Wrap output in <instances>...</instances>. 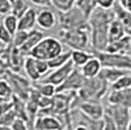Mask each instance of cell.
Instances as JSON below:
<instances>
[{"label":"cell","mask_w":131,"mask_h":130,"mask_svg":"<svg viewBox=\"0 0 131 130\" xmlns=\"http://www.w3.org/2000/svg\"><path fill=\"white\" fill-rule=\"evenodd\" d=\"M115 19L114 10L96 8L88 19L91 29V44L93 52H103L109 44V28Z\"/></svg>","instance_id":"1"},{"label":"cell","mask_w":131,"mask_h":130,"mask_svg":"<svg viewBox=\"0 0 131 130\" xmlns=\"http://www.w3.org/2000/svg\"><path fill=\"white\" fill-rule=\"evenodd\" d=\"M63 43L68 45L71 50H84L89 51L92 49L91 44V29L89 24L73 29H62L59 33ZM91 52V51H89ZM93 54V53H92Z\"/></svg>","instance_id":"2"},{"label":"cell","mask_w":131,"mask_h":130,"mask_svg":"<svg viewBox=\"0 0 131 130\" xmlns=\"http://www.w3.org/2000/svg\"><path fill=\"white\" fill-rule=\"evenodd\" d=\"M109 84L105 82L100 77L85 78V81L82 88L77 92V100L78 101H100L108 94Z\"/></svg>","instance_id":"3"},{"label":"cell","mask_w":131,"mask_h":130,"mask_svg":"<svg viewBox=\"0 0 131 130\" xmlns=\"http://www.w3.org/2000/svg\"><path fill=\"white\" fill-rule=\"evenodd\" d=\"M62 52H64V47L62 41L58 38L52 36L44 37L40 43L33 48L28 56L32 57L34 59L42 60V61H49L54 57L58 56Z\"/></svg>","instance_id":"4"},{"label":"cell","mask_w":131,"mask_h":130,"mask_svg":"<svg viewBox=\"0 0 131 130\" xmlns=\"http://www.w3.org/2000/svg\"><path fill=\"white\" fill-rule=\"evenodd\" d=\"M101 62L103 68H112L121 71H131V56L128 54L109 53V52H93Z\"/></svg>","instance_id":"5"},{"label":"cell","mask_w":131,"mask_h":130,"mask_svg":"<svg viewBox=\"0 0 131 130\" xmlns=\"http://www.w3.org/2000/svg\"><path fill=\"white\" fill-rule=\"evenodd\" d=\"M5 76V78L11 84L14 95L27 102V99L29 98L30 92L32 90V87L30 86L29 79L27 77L20 75L19 72H15L10 70L8 71Z\"/></svg>","instance_id":"6"},{"label":"cell","mask_w":131,"mask_h":130,"mask_svg":"<svg viewBox=\"0 0 131 130\" xmlns=\"http://www.w3.org/2000/svg\"><path fill=\"white\" fill-rule=\"evenodd\" d=\"M59 23L62 27V29L69 30L86 25L88 23V19L77 6H74L69 11L60 13Z\"/></svg>","instance_id":"7"},{"label":"cell","mask_w":131,"mask_h":130,"mask_svg":"<svg viewBox=\"0 0 131 130\" xmlns=\"http://www.w3.org/2000/svg\"><path fill=\"white\" fill-rule=\"evenodd\" d=\"M130 110L123 105H109L106 113L114 119L117 130H126L130 121Z\"/></svg>","instance_id":"8"},{"label":"cell","mask_w":131,"mask_h":130,"mask_svg":"<svg viewBox=\"0 0 131 130\" xmlns=\"http://www.w3.org/2000/svg\"><path fill=\"white\" fill-rule=\"evenodd\" d=\"M77 101L78 111L85 116H87L88 118H91L93 120H102L104 118L106 109H104L100 101H78L77 98Z\"/></svg>","instance_id":"9"},{"label":"cell","mask_w":131,"mask_h":130,"mask_svg":"<svg viewBox=\"0 0 131 130\" xmlns=\"http://www.w3.org/2000/svg\"><path fill=\"white\" fill-rule=\"evenodd\" d=\"M74 69H75V66L73 65V63L71 60L65 66L58 68L56 70H52L43 78H41L40 81L50 83V84L55 85L56 87H59L65 82V80L70 76V74L74 71Z\"/></svg>","instance_id":"10"},{"label":"cell","mask_w":131,"mask_h":130,"mask_svg":"<svg viewBox=\"0 0 131 130\" xmlns=\"http://www.w3.org/2000/svg\"><path fill=\"white\" fill-rule=\"evenodd\" d=\"M65 122L62 119L50 114L38 115L33 124L34 130H65Z\"/></svg>","instance_id":"11"},{"label":"cell","mask_w":131,"mask_h":130,"mask_svg":"<svg viewBox=\"0 0 131 130\" xmlns=\"http://www.w3.org/2000/svg\"><path fill=\"white\" fill-rule=\"evenodd\" d=\"M85 81V77L82 75L79 68H75L65 82L57 87V93L61 92H78L82 88Z\"/></svg>","instance_id":"12"},{"label":"cell","mask_w":131,"mask_h":130,"mask_svg":"<svg viewBox=\"0 0 131 130\" xmlns=\"http://www.w3.org/2000/svg\"><path fill=\"white\" fill-rule=\"evenodd\" d=\"M57 16L49 8H42L37 13V26L43 30H50L57 25Z\"/></svg>","instance_id":"13"},{"label":"cell","mask_w":131,"mask_h":130,"mask_svg":"<svg viewBox=\"0 0 131 130\" xmlns=\"http://www.w3.org/2000/svg\"><path fill=\"white\" fill-rule=\"evenodd\" d=\"M109 105H123L131 109V88L125 90H113L108 94Z\"/></svg>","instance_id":"14"},{"label":"cell","mask_w":131,"mask_h":130,"mask_svg":"<svg viewBox=\"0 0 131 130\" xmlns=\"http://www.w3.org/2000/svg\"><path fill=\"white\" fill-rule=\"evenodd\" d=\"M37 25V12L33 8H28L27 11L19 18V30L31 31Z\"/></svg>","instance_id":"15"},{"label":"cell","mask_w":131,"mask_h":130,"mask_svg":"<svg viewBox=\"0 0 131 130\" xmlns=\"http://www.w3.org/2000/svg\"><path fill=\"white\" fill-rule=\"evenodd\" d=\"M102 69H103V66L101 64L100 60L95 55H93L92 58L89 60L85 65L82 66L79 70L81 71L82 75L85 78L90 79V78L98 77Z\"/></svg>","instance_id":"16"},{"label":"cell","mask_w":131,"mask_h":130,"mask_svg":"<svg viewBox=\"0 0 131 130\" xmlns=\"http://www.w3.org/2000/svg\"><path fill=\"white\" fill-rule=\"evenodd\" d=\"M113 10L115 12V19L117 21H119L124 31H125V34L127 36L131 37V13H129L122 6H120L117 2L115 3Z\"/></svg>","instance_id":"17"},{"label":"cell","mask_w":131,"mask_h":130,"mask_svg":"<svg viewBox=\"0 0 131 130\" xmlns=\"http://www.w3.org/2000/svg\"><path fill=\"white\" fill-rule=\"evenodd\" d=\"M131 49V37L125 35L117 41L111 42L108 44L106 52L109 53H118V54H128Z\"/></svg>","instance_id":"18"},{"label":"cell","mask_w":131,"mask_h":130,"mask_svg":"<svg viewBox=\"0 0 131 130\" xmlns=\"http://www.w3.org/2000/svg\"><path fill=\"white\" fill-rule=\"evenodd\" d=\"M43 38H44V34L42 31L37 30V29H33V30L28 32V35H27L26 42H25V44L20 49L22 50L25 54H27V56H28L29 53H30V51L33 48H35L40 43V41Z\"/></svg>","instance_id":"19"},{"label":"cell","mask_w":131,"mask_h":130,"mask_svg":"<svg viewBox=\"0 0 131 130\" xmlns=\"http://www.w3.org/2000/svg\"><path fill=\"white\" fill-rule=\"evenodd\" d=\"M24 70L26 72L27 77L34 82H38L41 79V75L39 74L37 67H36V61L34 58L27 56L25 60V64H24Z\"/></svg>","instance_id":"20"},{"label":"cell","mask_w":131,"mask_h":130,"mask_svg":"<svg viewBox=\"0 0 131 130\" xmlns=\"http://www.w3.org/2000/svg\"><path fill=\"white\" fill-rule=\"evenodd\" d=\"M130 71H121L117 69H112V68H103L102 71L99 74V77L101 79H103L105 82H107L108 84H114L119 77L124 75L125 73H128Z\"/></svg>","instance_id":"21"},{"label":"cell","mask_w":131,"mask_h":130,"mask_svg":"<svg viewBox=\"0 0 131 130\" xmlns=\"http://www.w3.org/2000/svg\"><path fill=\"white\" fill-rule=\"evenodd\" d=\"M93 57V54L89 51L84 50H71V62L75 68H81Z\"/></svg>","instance_id":"22"},{"label":"cell","mask_w":131,"mask_h":130,"mask_svg":"<svg viewBox=\"0 0 131 130\" xmlns=\"http://www.w3.org/2000/svg\"><path fill=\"white\" fill-rule=\"evenodd\" d=\"M125 35V31H124L119 21L115 19L111 23V26L109 28V43L117 41L121 38H123Z\"/></svg>","instance_id":"23"},{"label":"cell","mask_w":131,"mask_h":130,"mask_svg":"<svg viewBox=\"0 0 131 130\" xmlns=\"http://www.w3.org/2000/svg\"><path fill=\"white\" fill-rule=\"evenodd\" d=\"M71 50L64 51L58 56L54 57L53 59L48 61V65H49L50 70H56L58 68H61L63 66H65L68 62L71 61Z\"/></svg>","instance_id":"24"},{"label":"cell","mask_w":131,"mask_h":130,"mask_svg":"<svg viewBox=\"0 0 131 130\" xmlns=\"http://www.w3.org/2000/svg\"><path fill=\"white\" fill-rule=\"evenodd\" d=\"M33 88L37 91V92L44 97H49L53 98L57 94V87L50 84V83H46V82L38 81L36 82V84L33 86Z\"/></svg>","instance_id":"25"},{"label":"cell","mask_w":131,"mask_h":130,"mask_svg":"<svg viewBox=\"0 0 131 130\" xmlns=\"http://www.w3.org/2000/svg\"><path fill=\"white\" fill-rule=\"evenodd\" d=\"M2 24L10 31V33H11L13 36L19 30V18L16 15L12 14V13L4 16Z\"/></svg>","instance_id":"26"},{"label":"cell","mask_w":131,"mask_h":130,"mask_svg":"<svg viewBox=\"0 0 131 130\" xmlns=\"http://www.w3.org/2000/svg\"><path fill=\"white\" fill-rule=\"evenodd\" d=\"M14 96V92L10 84L6 78H0V100L10 101Z\"/></svg>","instance_id":"27"},{"label":"cell","mask_w":131,"mask_h":130,"mask_svg":"<svg viewBox=\"0 0 131 130\" xmlns=\"http://www.w3.org/2000/svg\"><path fill=\"white\" fill-rule=\"evenodd\" d=\"M9 1L12 7L11 13L16 15L18 18H20L29 8L26 0H9Z\"/></svg>","instance_id":"28"},{"label":"cell","mask_w":131,"mask_h":130,"mask_svg":"<svg viewBox=\"0 0 131 130\" xmlns=\"http://www.w3.org/2000/svg\"><path fill=\"white\" fill-rule=\"evenodd\" d=\"M130 88L131 74H129V72L119 77L114 84H112V89L113 90H125V89H130Z\"/></svg>","instance_id":"29"},{"label":"cell","mask_w":131,"mask_h":130,"mask_svg":"<svg viewBox=\"0 0 131 130\" xmlns=\"http://www.w3.org/2000/svg\"><path fill=\"white\" fill-rule=\"evenodd\" d=\"M52 6L59 13H64L75 6V0H52Z\"/></svg>","instance_id":"30"},{"label":"cell","mask_w":131,"mask_h":130,"mask_svg":"<svg viewBox=\"0 0 131 130\" xmlns=\"http://www.w3.org/2000/svg\"><path fill=\"white\" fill-rule=\"evenodd\" d=\"M12 42H13V35L4 27V25L0 23V43L6 47H9L12 46Z\"/></svg>","instance_id":"31"},{"label":"cell","mask_w":131,"mask_h":130,"mask_svg":"<svg viewBox=\"0 0 131 130\" xmlns=\"http://www.w3.org/2000/svg\"><path fill=\"white\" fill-rule=\"evenodd\" d=\"M29 32V31H28ZM27 31H24V30H18L14 36H13V42H12V46L16 47V48H21L23 45L25 44L26 40L28 35Z\"/></svg>","instance_id":"32"},{"label":"cell","mask_w":131,"mask_h":130,"mask_svg":"<svg viewBox=\"0 0 131 130\" xmlns=\"http://www.w3.org/2000/svg\"><path fill=\"white\" fill-rule=\"evenodd\" d=\"M18 117V114L15 112V110L12 108L9 112H7L3 116L0 117V124L5 125L8 127H11V125L14 123V121L16 120Z\"/></svg>","instance_id":"33"},{"label":"cell","mask_w":131,"mask_h":130,"mask_svg":"<svg viewBox=\"0 0 131 130\" xmlns=\"http://www.w3.org/2000/svg\"><path fill=\"white\" fill-rule=\"evenodd\" d=\"M117 0H95L96 7L103 10H112Z\"/></svg>","instance_id":"34"},{"label":"cell","mask_w":131,"mask_h":130,"mask_svg":"<svg viewBox=\"0 0 131 130\" xmlns=\"http://www.w3.org/2000/svg\"><path fill=\"white\" fill-rule=\"evenodd\" d=\"M103 130H117V127L115 125L114 119L112 118V116L108 114L107 113L105 114L104 118H103Z\"/></svg>","instance_id":"35"},{"label":"cell","mask_w":131,"mask_h":130,"mask_svg":"<svg viewBox=\"0 0 131 130\" xmlns=\"http://www.w3.org/2000/svg\"><path fill=\"white\" fill-rule=\"evenodd\" d=\"M11 130H29V125L23 118H17L11 125Z\"/></svg>","instance_id":"36"},{"label":"cell","mask_w":131,"mask_h":130,"mask_svg":"<svg viewBox=\"0 0 131 130\" xmlns=\"http://www.w3.org/2000/svg\"><path fill=\"white\" fill-rule=\"evenodd\" d=\"M12 11V7L9 0H0V15L6 16L10 14Z\"/></svg>","instance_id":"37"},{"label":"cell","mask_w":131,"mask_h":130,"mask_svg":"<svg viewBox=\"0 0 131 130\" xmlns=\"http://www.w3.org/2000/svg\"><path fill=\"white\" fill-rule=\"evenodd\" d=\"M13 108V102L12 100L10 101H0V117L3 116L4 114L9 112Z\"/></svg>","instance_id":"38"},{"label":"cell","mask_w":131,"mask_h":130,"mask_svg":"<svg viewBox=\"0 0 131 130\" xmlns=\"http://www.w3.org/2000/svg\"><path fill=\"white\" fill-rule=\"evenodd\" d=\"M9 71V66L7 64L6 60L3 58V56H0V78L6 75V73Z\"/></svg>","instance_id":"39"},{"label":"cell","mask_w":131,"mask_h":130,"mask_svg":"<svg viewBox=\"0 0 131 130\" xmlns=\"http://www.w3.org/2000/svg\"><path fill=\"white\" fill-rule=\"evenodd\" d=\"M33 5L42 7V8H48L52 6V0H29Z\"/></svg>","instance_id":"40"},{"label":"cell","mask_w":131,"mask_h":130,"mask_svg":"<svg viewBox=\"0 0 131 130\" xmlns=\"http://www.w3.org/2000/svg\"><path fill=\"white\" fill-rule=\"evenodd\" d=\"M73 130H90L88 128L86 125L84 124H77L75 127H74V129Z\"/></svg>","instance_id":"41"},{"label":"cell","mask_w":131,"mask_h":130,"mask_svg":"<svg viewBox=\"0 0 131 130\" xmlns=\"http://www.w3.org/2000/svg\"><path fill=\"white\" fill-rule=\"evenodd\" d=\"M127 1H128V0H117V3H118V4H119L120 6H122L123 8H125Z\"/></svg>","instance_id":"42"},{"label":"cell","mask_w":131,"mask_h":130,"mask_svg":"<svg viewBox=\"0 0 131 130\" xmlns=\"http://www.w3.org/2000/svg\"><path fill=\"white\" fill-rule=\"evenodd\" d=\"M125 9L129 12V13H131V0H128V1H127L126 6H125Z\"/></svg>","instance_id":"43"},{"label":"cell","mask_w":131,"mask_h":130,"mask_svg":"<svg viewBox=\"0 0 131 130\" xmlns=\"http://www.w3.org/2000/svg\"><path fill=\"white\" fill-rule=\"evenodd\" d=\"M0 130H11V127H8V126H5V125L0 124Z\"/></svg>","instance_id":"44"},{"label":"cell","mask_w":131,"mask_h":130,"mask_svg":"<svg viewBox=\"0 0 131 130\" xmlns=\"http://www.w3.org/2000/svg\"><path fill=\"white\" fill-rule=\"evenodd\" d=\"M126 130H131V118H130V121H129V123H128V126H127V129Z\"/></svg>","instance_id":"45"},{"label":"cell","mask_w":131,"mask_h":130,"mask_svg":"<svg viewBox=\"0 0 131 130\" xmlns=\"http://www.w3.org/2000/svg\"><path fill=\"white\" fill-rule=\"evenodd\" d=\"M3 52H4V50H3V49H2L1 47H0V56H1V55L3 54Z\"/></svg>","instance_id":"46"},{"label":"cell","mask_w":131,"mask_h":130,"mask_svg":"<svg viewBox=\"0 0 131 130\" xmlns=\"http://www.w3.org/2000/svg\"><path fill=\"white\" fill-rule=\"evenodd\" d=\"M78 1H82V0H75V2H78Z\"/></svg>","instance_id":"47"},{"label":"cell","mask_w":131,"mask_h":130,"mask_svg":"<svg viewBox=\"0 0 131 130\" xmlns=\"http://www.w3.org/2000/svg\"><path fill=\"white\" fill-rule=\"evenodd\" d=\"M0 101H1V100H0ZM2 101H3V100H2Z\"/></svg>","instance_id":"48"}]
</instances>
